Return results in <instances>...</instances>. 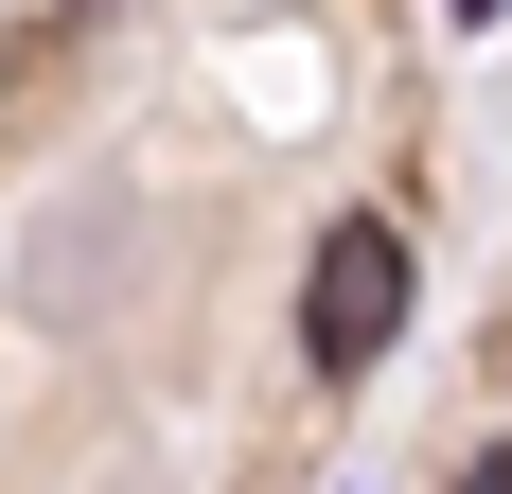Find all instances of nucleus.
Instances as JSON below:
<instances>
[{
	"instance_id": "obj_1",
	"label": "nucleus",
	"mask_w": 512,
	"mask_h": 494,
	"mask_svg": "<svg viewBox=\"0 0 512 494\" xmlns=\"http://www.w3.org/2000/svg\"><path fill=\"white\" fill-rule=\"evenodd\" d=\"M389 336H407V230L354 212V230H318V265H301V353L318 371H371Z\"/></svg>"
},
{
	"instance_id": "obj_2",
	"label": "nucleus",
	"mask_w": 512,
	"mask_h": 494,
	"mask_svg": "<svg viewBox=\"0 0 512 494\" xmlns=\"http://www.w3.org/2000/svg\"><path fill=\"white\" fill-rule=\"evenodd\" d=\"M460 18H512V0H460Z\"/></svg>"
},
{
	"instance_id": "obj_3",
	"label": "nucleus",
	"mask_w": 512,
	"mask_h": 494,
	"mask_svg": "<svg viewBox=\"0 0 512 494\" xmlns=\"http://www.w3.org/2000/svg\"><path fill=\"white\" fill-rule=\"evenodd\" d=\"M477 477H512V442H495V459H477Z\"/></svg>"
}]
</instances>
